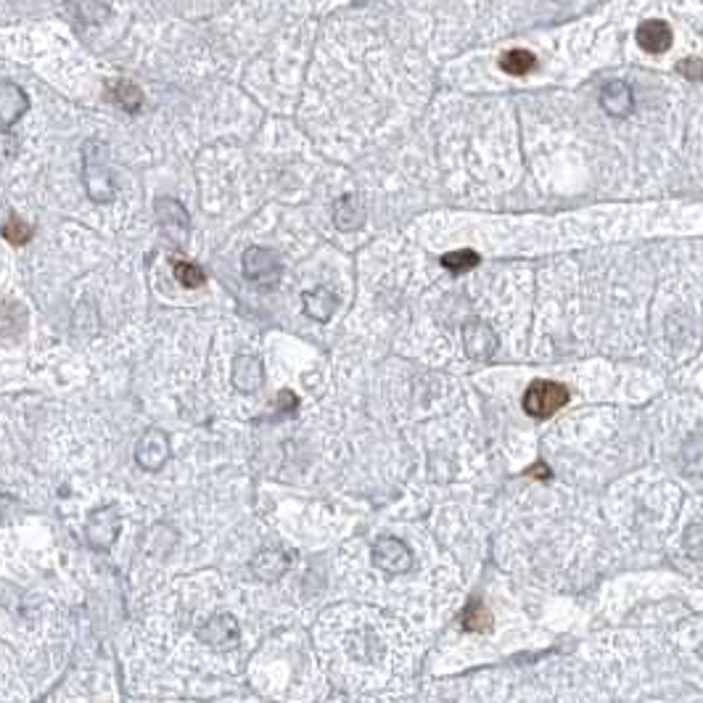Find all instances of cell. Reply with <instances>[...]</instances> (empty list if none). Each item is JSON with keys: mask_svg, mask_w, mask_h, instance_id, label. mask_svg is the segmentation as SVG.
<instances>
[{"mask_svg": "<svg viewBox=\"0 0 703 703\" xmlns=\"http://www.w3.org/2000/svg\"><path fill=\"white\" fill-rule=\"evenodd\" d=\"M569 402V389L563 383L558 381H534L527 389L524 394V411L542 421V418H550L553 412H558L563 405Z\"/></svg>", "mask_w": 703, "mask_h": 703, "instance_id": "2", "label": "cell"}, {"mask_svg": "<svg viewBox=\"0 0 703 703\" xmlns=\"http://www.w3.org/2000/svg\"><path fill=\"white\" fill-rule=\"evenodd\" d=\"M170 437L162 429H148L135 444V460L146 470H159L170 460Z\"/></svg>", "mask_w": 703, "mask_h": 703, "instance_id": "6", "label": "cell"}, {"mask_svg": "<svg viewBox=\"0 0 703 703\" xmlns=\"http://www.w3.org/2000/svg\"><path fill=\"white\" fill-rule=\"evenodd\" d=\"M156 223H159L162 231L170 235L173 241H177V243H183V241L188 238L191 223H188V214H185L183 204L175 202V199H159V202H156Z\"/></svg>", "mask_w": 703, "mask_h": 703, "instance_id": "7", "label": "cell"}, {"mask_svg": "<svg viewBox=\"0 0 703 703\" xmlns=\"http://www.w3.org/2000/svg\"><path fill=\"white\" fill-rule=\"evenodd\" d=\"M534 54H529L524 48H516V51H508L502 59H500V66H502V72H508V74H516V77H521V74H527L534 69Z\"/></svg>", "mask_w": 703, "mask_h": 703, "instance_id": "17", "label": "cell"}, {"mask_svg": "<svg viewBox=\"0 0 703 703\" xmlns=\"http://www.w3.org/2000/svg\"><path fill=\"white\" fill-rule=\"evenodd\" d=\"M114 95H117L119 106L122 109H127V112H138L141 109V104H144V93L138 85H133V83H117L114 85Z\"/></svg>", "mask_w": 703, "mask_h": 703, "instance_id": "20", "label": "cell"}, {"mask_svg": "<svg viewBox=\"0 0 703 703\" xmlns=\"http://www.w3.org/2000/svg\"><path fill=\"white\" fill-rule=\"evenodd\" d=\"M440 262H441V267H447L452 275H460V272H469V270H473V267L481 262V260H479V254H476L473 249H458V252H450V254H444Z\"/></svg>", "mask_w": 703, "mask_h": 703, "instance_id": "18", "label": "cell"}, {"mask_svg": "<svg viewBox=\"0 0 703 703\" xmlns=\"http://www.w3.org/2000/svg\"><path fill=\"white\" fill-rule=\"evenodd\" d=\"M529 476H542V479H548V476H550V470H545V466H537V469L529 470Z\"/></svg>", "mask_w": 703, "mask_h": 703, "instance_id": "23", "label": "cell"}, {"mask_svg": "<svg viewBox=\"0 0 703 703\" xmlns=\"http://www.w3.org/2000/svg\"><path fill=\"white\" fill-rule=\"evenodd\" d=\"M233 383L241 391H254L262 383V365L257 357L238 354L233 360Z\"/></svg>", "mask_w": 703, "mask_h": 703, "instance_id": "12", "label": "cell"}, {"mask_svg": "<svg viewBox=\"0 0 703 703\" xmlns=\"http://www.w3.org/2000/svg\"><path fill=\"white\" fill-rule=\"evenodd\" d=\"M600 104L611 117H627L632 112V90L627 88L624 83H609L603 93H600Z\"/></svg>", "mask_w": 703, "mask_h": 703, "instance_id": "13", "label": "cell"}, {"mask_svg": "<svg viewBox=\"0 0 703 703\" xmlns=\"http://www.w3.org/2000/svg\"><path fill=\"white\" fill-rule=\"evenodd\" d=\"M333 220H336V225L342 228V231H357L362 223H365V206L362 202L357 199V196H342L339 202H336V212H333Z\"/></svg>", "mask_w": 703, "mask_h": 703, "instance_id": "14", "label": "cell"}, {"mask_svg": "<svg viewBox=\"0 0 703 703\" xmlns=\"http://www.w3.org/2000/svg\"><path fill=\"white\" fill-rule=\"evenodd\" d=\"M463 627L466 629H484L490 627V614L481 603H470L469 611L463 614Z\"/></svg>", "mask_w": 703, "mask_h": 703, "instance_id": "22", "label": "cell"}, {"mask_svg": "<svg viewBox=\"0 0 703 703\" xmlns=\"http://www.w3.org/2000/svg\"><path fill=\"white\" fill-rule=\"evenodd\" d=\"M289 563H292V558L286 556V553H281V550H262L260 556L252 560V569L262 579H275V577H281L289 569Z\"/></svg>", "mask_w": 703, "mask_h": 703, "instance_id": "16", "label": "cell"}, {"mask_svg": "<svg viewBox=\"0 0 703 703\" xmlns=\"http://www.w3.org/2000/svg\"><path fill=\"white\" fill-rule=\"evenodd\" d=\"M463 344H466V350L473 360H490L492 352L498 350V339H495L492 328L481 321L469 322L463 328Z\"/></svg>", "mask_w": 703, "mask_h": 703, "instance_id": "9", "label": "cell"}, {"mask_svg": "<svg viewBox=\"0 0 703 703\" xmlns=\"http://www.w3.org/2000/svg\"><path fill=\"white\" fill-rule=\"evenodd\" d=\"M373 563L381 569L383 574H405L412 569V553L411 548L397 540V537H381L373 545Z\"/></svg>", "mask_w": 703, "mask_h": 703, "instance_id": "5", "label": "cell"}, {"mask_svg": "<svg viewBox=\"0 0 703 703\" xmlns=\"http://www.w3.org/2000/svg\"><path fill=\"white\" fill-rule=\"evenodd\" d=\"M30 109V101L25 95V90L14 83H3L0 88V122H3V133H8V127L22 117Z\"/></svg>", "mask_w": 703, "mask_h": 703, "instance_id": "10", "label": "cell"}, {"mask_svg": "<svg viewBox=\"0 0 703 703\" xmlns=\"http://www.w3.org/2000/svg\"><path fill=\"white\" fill-rule=\"evenodd\" d=\"M83 177H85V188L88 196L98 204H106L114 199L117 188H114V177L109 167V148L101 141H88L83 146Z\"/></svg>", "mask_w": 703, "mask_h": 703, "instance_id": "1", "label": "cell"}, {"mask_svg": "<svg viewBox=\"0 0 703 703\" xmlns=\"http://www.w3.org/2000/svg\"><path fill=\"white\" fill-rule=\"evenodd\" d=\"M302 299H304V312L321 322L328 321L333 315V310H336V296L325 286L315 289V292H304Z\"/></svg>", "mask_w": 703, "mask_h": 703, "instance_id": "15", "label": "cell"}, {"mask_svg": "<svg viewBox=\"0 0 703 703\" xmlns=\"http://www.w3.org/2000/svg\"><path fill=\"white\" fill-rule=\"evenodd\" d=\"M3 235H5V241H11V243H27L32 238V228L27 223H22V220H5V225H3Z\"/></svg>", "mask_w": 703, "mask_h": 703, "instance_id": "21", "label": "cell"}, {"mask_svg": "<svg viewBox=\"0 0 703 703\" xmlns=\"http://www.w3.org/2000/svg\"><path fill=\"white\" fill-rule=\"evenodd\" d=\"M173 270H175V278L180 281V286H185V289H199V286H204L206 275L199 264L175 262V267H173Z\"/></svg>", "mask_w": 703, "mask_h": 703, "instance_id": "19", "label": "cell"}, {"mask_svg": "<svg viewBox=\"0 0 703 703\" xmlns=\"http://www.w3.org/2000/svg\"><path fill=\"white\" fill-rule=\"evenodd\" d=\"M199 638H202L209 648L225 650V648H231V645L238 640V621L228 614L212 616L204 627H199Z\"/></svg>", "mask_w": 703, "mask_h": 703, "instance_id": "8", "label": "cell"}, {"mask_svg": "<svg viewBox=\"0 0 703 703\" xmlns=\"http://www.w3.org/2000/svg\"><path fill=\"white\" fill-rule=\"evenodd\" d=\"M243 272L249 281L260 283V286H275L281 281L283 272V262L275 252L262 249V246H249L243 252Z\"/></svg>", "mask_w": 703, "mask_h": 703, "instance_id": "3", "label": "cell"}, {"mask_svg": "<svg viewBox=\"0 0 703 703\" xmlns=\"http://www.w3.org/2000/svg\"><path fill=\"white\" fill-rule=\"evenodd\" d=\"M119 527H122L119 510L114 505H106V508H98L88 516L85 537L95 550H106V548L114 545V540L119 537Z\"/></svg>", "mask_w": 703, "mask_h": 703, "instance_id": "4", "label": "cell"}, {"mask_svg": "<svg viewBox=\"0 0 703 703\" xmlns=\"http://www.w3.org/2000/svg\"><path fill=\"white\" fill-rule=\"evenodd\" d=\"M638 45L648 54H664L672 45V30L664 22H645L638 27Z\"/></svg>", "mask_w": 703, "mask_h": 703, "instance_id": "11", "label": "cell"}]
</instances>
